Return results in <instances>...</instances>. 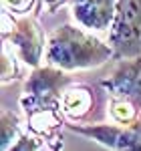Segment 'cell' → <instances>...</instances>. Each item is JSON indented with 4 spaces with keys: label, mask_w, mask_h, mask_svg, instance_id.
I'll return each instance as SVG.
<instances>
[{
    "label": "cell",
    "mask_w": 141,
    "mask_h": 151,
    "mask_svg": "<svg viewBox=\"0 0 141 151\" xmlns=\"http://www.w3.org/2000/svg\"><path fill=\"white\" fill-rule=\"evenodd\" d=\"M109 117L113 123H119V125H129L133 123L137 117H139V109L135 105L123 99V97H115V95H109Z\"/></svg>",
    "instance_id": "obj_11"
},
{
    "label": "cell",
    "mask_w": 141,
    "mask_h": 151,
    "mask_svg": "<svg viewBox=\"0 0 141 151\" xmlns=\"http://www.w3.org/2000/svg\"><path fill=\"white\" fill-rule=\"evenodd\" d=\"M2 42L12 47L18 57L22 58L24 65L28 67H40L42 55H47V42L42 26L38 24L36 16L24 14L14 16L12 12H2Z\"/></svg>",
    "instance_id": "obj_2"
},
{
    "label": "cell",
    "mask_w": 141,
    "mask_h": 151,
    "mask_svg": "<svg viewBox=\"0 0 141 151\" xmlns=\"http://www.w3.org/2000/svg\"><path fill=\"white\" fill-rule=\"evenodd\" d=\"M22 133L24 131H22L20 117L16 115L14 111L2 109V115H0V147H2V151L8 149Z\"/></svg>",
    "instance_id": "obj_10"
},
{
    "label": "cell",
    "mask_w": 141,
    "mask_h": 151,
    "mask_svg": "<svg viewBox=\"0 0 141 151\" xmlns=\"http://www.w3.org/2000/svg\"><path fill=\"white\" fill-rule=\"evenodd\" d=\"M93 109V93L87 85H69L60 97V111L70 123H79Z\"/></svg>",
    "instance_id": "obj_9"
},
{
    "label": "cell",
    "mask_w": 141,
    "mask_h": 151,
    "mask_svg": "<svg viewBox=\"0 0 141 151\" xmlns=\"http://www.w3.org/2000/svg\"><path fill=\"white\" fill-rule=\"evenodd\" d=\"M45 58L47 65L65 73L89 70L113 58V48L79 24H63L48 36Z\"/></svg>",
    "instance_id": "obj_1"
},
{
    "label": "cell",
    "mask_w": 141,
    "mask_h": 151,
    "mask_svg": "<svg viewBox=\"0 0 141 151\" xmlns=\"http://www.w3.org/2000/svg\"><path fill=\"white\" fill-rule=\"evenodd\" d=\"M26 113L28 131L42 137L45 143L53 151L63 149V139L59 137V131L63 127V111L59 107H42V109H30Z\"/></svg>",
    "instance_id": "obj_8"
},
{
    "label": "cell",
    "mask_w": 141,
    "mask_h": 151,
    "mask_svg": "<svg viewBox=\"0 0 141 151\" xmlns=\"http://www.w3.org/2000/svg\"><path fill=\"white\" fill-rule=\"evenodd\" d=\"M73 85L69 73L57 67H36L24 81V93L20 97V107L24 111L42 109V107H59L65 89Z\"/></svg>",
    "instance_id": "obj_4"
},
{
    "label": "cell",
    "mask_w": 141,
    "mask_h": 151,
    "mask_svg": "<svg viewBox=\"0 0 141 151\" xmlns=\"http://www.w3.org/2000/svg\"><path fill=\"white\" fill-rule=\"evenodd\" d=\"M65 2H70V0H42V4L47 6V10L50 12V14H55L57 8H60Z\"/></svg>",
    "instance_id": "obj_15"
},
{
    "label": "cell",
    "mask_w": 141,
    "mask_h": 151,
    "mask_svg": "<svg viewBox=\"0 0 141 151\" xmlns=\"http://www.w3.org/2000/svg\"><path fill=\"white\" fill-rule=\"evenodd\" d=\"M42 149H45V139L30 133V131H24L6 151H42Z\"/></svg>",
    "instance_id": "obj_13"
},
{
    "label": "cell",
    "mask_w": 141,
    "mask_h": 151,
    "mask_svg": "<svg viewBox=\"0 0 141 151\" xmlns=\"http://www.w3.org/2000/svg\"><path fill=\"white\" fill-rule=\"evenodd\" d=\"M101 87L109 95L123 97L141 109V57L119 60L111 75L101 81Z\"/></svg>",
    "instance_id": "obj_6"
},
{
    "label": "cell",
    "mask_w": 141,
    "mask_h": 151,
    "mask_svg": "<svg viewBox=\"0 0 141 151\" xmlns=\"http://www.w3.org/2000/svg\"><path fill=\"white\" fill-rule=\"evenodd\" d=\"M67 129L99 143L101 147H105L109 151H141V115L129 125H119V123L79 125V123H70V125H67Z\"/></svg>",
    "instance_id": "obj_5"
},
{
    "label": "cell",
    "mask_w": 141,
    "mask_h": 151,
    "mask_svg": "<svg viewBox=\"0 0 141 151\" xmlns=\"http://www.w3.org/2000/svg\"><path fill=\"white\" fill-rule=\"evenodd\" d=\"M107 42L117 60L141 57V0H117Z\"/></svg>",
    "instance_id": "obj_3"
},
{
    "label": "cell",
    "mask_w": 141,
    "mask_h": 151,
    "mask_svg": "<svg viewBox=\"0 0 141 151\" xmlns=\"http://www.w3.org/2000/svg\"><path fill=\"white\" fill-rule=\"evenodd\" d=\"M16 79H20L18 60L14 57V52H10V47L2 42V83H10Z\"/></svg>",
    "instance_id": "obj_12"
},
{
    "label": "cell",
    "mask_w": 141,
    "mask_h": 151,
    "mask_svg": "<svg viewBox=\"0 0 141 151\" xmlns=\"http://www.w3.org/2000/svg\"><path fill=\"white\" fill-rule=\"evenodd\" d=\"M2 6H4V10L12 12V14L24 16L35 8V0H2Z\"/></svg>",
    "instance_id": "obj_14"
},
{
    "label": "cell",
    "mask_w": 141,
    "mask_h": 151,
    "mask_svg": "<svg viewBox=\"0 0 141 151\" xmlns=\"http://www.w3.org/2000/svg\"><path fill=\"white\" fill-rule=\"evenodd\" d=\"M115 8L117 0H70V14L75 22L91 32L109 30Z\"/></svg>",
    "instance_id": "obj_7"
}]
</instances>
